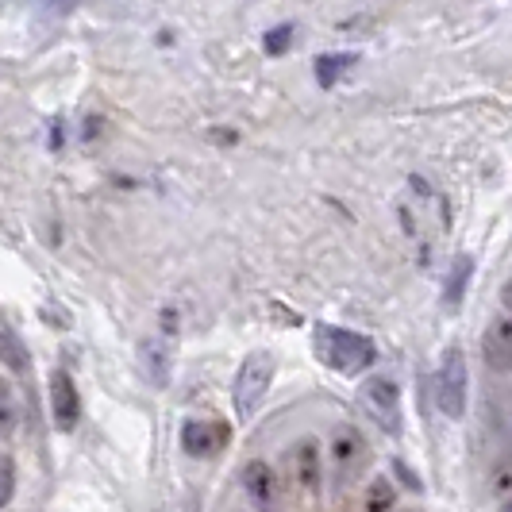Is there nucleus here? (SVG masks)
I'll use <instances>...</instances> for the list:
<instances>
[{"instance_id":"nucleus-1","label":"nucleus","mask_w":512,"mask_h":512,"mask_svg":"<svg viewBox=\"0 0 512 512\" xmlns=\"http://www.w3.org/2000/svg\"><path fill=\"white\" fill-rule=\"evenodd\" d=\"M316 355L328 362L335 374H347V378L370 370L374 359H378V351H374V343L366 335L347 332V328H332V324L316 328Z\"/></svg>"},{"instance_id":"nucleus-2","label":"nucleus","mask_w":512,"mask_h":512,"mask_svg":"<svg viewBox=\"0 0 512 512\" xmlns=\"http://www.w3.org/2000/svg\"><path fill=\"white\" fill-rule=\"evenodd\" d=\"M466 393H470V374H466V355L459 347H447L436 374V405L443 416L459 420L466 412Z\"/></svg>"},{"instance_id":"nucleus-3","label":"nucleus","mask_w":512,"mask_h":512,"mask_svg":"<svg viewBox=\"0 0 512 512\" xmlns=\"http://www.w3.org/2000/svg\"><path fill=\"white\" fill-rule=\"evenodd\" d=\"M270 382H274V359L266 351L247 355V362L239 366V378H235V409H239L243 420H251L258 412V405L266 401Z\"/></svg>"},{"instance_id":"nucleus-4","label":"nucleus","mask_w":512,"mask_h":512,"mask_svg":"<svg viewBox=\"0 0 512 512\" xmlns=\"http://www.w3.org/2000/svg\"><path fill=\"white\" fill-rule=\"evenodd\" d=\"M243 493L255 505V512H282V478L266 459H251L243 466Z\"/></svg>"},{"instance_id":"nucleus-5","label":"nucleus","mask_w":512,"mask_h":512,"mask_svg":"<svg viewBox=\"0 0 512 512\" xmlns=\"http://www.w3.org/2000/svg\"><path fill=\"white\" fill-rule=\"evenodd\" d=\"M362 405L366 412L382 424L389 436H397L401 432V389L393 378H370V382L362 385Z\"/></svg>"},{"instance_id":"nucleus-6","label":"nucleus","mask_w":512,"mask_h":512,"mask_svg":"<svg viewBox=\"0 0 512 512\" xmlns=\"http://www.w3.org/2000/svg\"><path fill=\"white\" fill-rule=\"evenodd\" d=\"M231 443V428L224 420H189L181 428V451L193 459H216Z\"/></svg>"},{"instance_id":"nucleus-7","label":"nucleus","mask_w":512,"mask_h":512,"mask_svg":"<svg viewBox=\"0 0 512 512\" xmlns=\"http://www.w3.org/2000/svg\"><path fill=\"white\" fill-rule=\"evenodd\" d=\"M366 459H370V447H366V439H362L359 428H335V436H332L335 478H339V482L359 478L362 466H366Z\"/></svg>"},{"instance_id":"nucleus-8","label":"nucleus","mask_w":512,"mask_h":512,"mask_svg":"<svg viewBox=\"0 0 512 512\" xmlns=\"http://www.w3.org/2000/svg\"><path fill=\"white\" fill-rule=\"evenodd\" d=\"M289 470H293V482L305 489V493H320L324 482V455H320V443L316 439H297L289 447Z\"/></svg>"},{"instance_id":"nucleus-9","label":"nucleus","mask_w":512,"mask_h":512,"mask_svg":"<svg viewBox=\"0 0 512 512\" xmlns=\"http://www.w3.org/2000/svg\"><path fill=\"white\" fill-rule=\"evenodd\" d=\"M51 412L58 432H74L77 420H81V397H77V385L66 370L51 374Z\"/></svg>"},{"instance_id":"nucleus-10","label":"nucleus","mask_w":512,"mask_h":512,"mask_svg":"<svg viewBox=\"0 0 512 512\" xmlns=\"http://www.w3.org/2000/svg\"><path fill=\"white\" fill-rule=\"evenodd\" d=\"M482 347H486V362L497 374H512V316L509 312H501V316L489 320Z\"/></svg>"},{"instance_id":"nucleus-11","label":"nucleus","mask_w":512,"mask_h":512,"mask_svg":"<svg viewBox=\"0 0 512 512\" xmlns=\"http://www.w3.org/2000/svg\"><path fill=\"white\" fill-rule=\"evenodd\" d=\"M139 359H143V370L154 385L170 382V347H162V339H147L139 347Z\"/></svg>"},{"instance_id":"nucleus-12","label":"nucleus","mask_w":512,"mask_h":512,"mask_svg":"<svg viewBox=\"0 0 512 512\" xmlns=\"http://www.w3.org/2000/svg\"><path fill=\"white\" fill-rule=\"evenodd\" d=\"M470 270H474V258L459 255L455 258V266H451V274H447V285H443V305L451 308V312L462 305V293H466V282H470Z\"/></svg>"},{"instance_id":"nucleus-13","label":"nucleus","mask_w":512,"mask_h":512,"mask_svg":"<svg viewBox=\"0 0 512 512\" xmlns=\"http://www.w3.org/2000/svg\"><path fill=\"white\" fill-rule=\"evenodd\" d=\"M355 66V54H324V58H316V81L324 85V89H332L339 74L343 70H351Z\"/></svg>"},{"instance_id":"nucleus-14","label":"nucleus","mask_w":512,"mask_h":512,"mask_svg":"<svg viewBox=\"0 0 512 512\" xmlns=\"http://www.w3.org/2000/svg\"><path fill=\"white\" fill-rule=\"evenodd\" d=\"M397 505V489L389 478H374V486L366 489V512H393Z\"/></svg>"},{"instance_id":"nucleus-15","label":"nucleus","mask_w":512,"mask_h":512,"mask_svg":"<svg viewBox=\"0 0 512 512\" xmlns=\"http://www.w3.org/2000/svg\"><path fill=\"white\" fill-rule=\"evenodd\" d=\"M489 489H493V497H501V501H509L512 497V455H505V459L493 466Z\"/></svg>"},{"instance_id":"nucleus-16","label":"nucleus","mask_w":512,"mask_h":512,"mask_svg":"<svg viewBox=\"0 0 512 512\" xmlns=\"http://www.w3.org/2000/svg\"><path fill=\"white\" fill-rule=\"evenodd\" d=\"M16 432V401H12V389L0 378V436H12Z\"/></svg>"},{"instance_id":"nucleus-17","label":"nucleus","mask_w":512,"mask_h":512,"mask_svg":"<svg viewBox=\"0 0 512 512\" xmlns=\"http://www.w3.org/2000/svg\"><path fill=\"white\" fill-rule=\"evenodd\" d=\"M262 47H266V54H285L289 47H293V24H278L274 31H266V39H262Z\"/></svg>"},{"instance_id":"nucleus-18","label":"nucleus","mask_w":512,"mask_h":512,"mask_svg":"<svg viewBox=\"0 0 512 512\" xmlns=\"http://www.w3.org/2000/svg\"><path fill=\"white\" fill-rule=\"evenodd\" d=\"M0 355H4V359L12 355V362H16V370H24V366H27L24 347H20V339H16L12 332H0Z\"/></svg>"},{"instance_id":"nucleus-19","label":"nucleus","mask_w":512,"mask_h":512,"mask_svg":"<svg viewBox=\"0 0 512 512\" xmlns=\"http://www.w3.org/2000/svg\"><path fill=\"white\" fill-rule=\"evenodd\" d=\"M12 486H16V474H12V462L0 455V509L12 501Z\"/></svg>"},{"instance_id":"nucleus-20","label":"nucleus","mask_w":512,"mask_h":512,"mask_svg":"<svg viewBox=\"0 0 512 512\" xmlns=\"http://www.w3.org/2000/svg\"><path fill=\"white\" fill-rule=\"evenodd\" d=\"M501 301H505V312L512 316V278L505 285H501Z\"/></svg>"},{"instance_id":"nucleus-21","label":"nucleus","mask_w":512,"mask_h":512,"mask_svg":"<svg viewBox=\"0 0 512 512\" xmlns=\"http://www.w3.org/2000/svg\"><path fill=\"white\" fill-rule=\"evenodd\" d=\"M501 512H512V497L505 501V505H501Z\"/></svg>"},{"instance_id":"nucleus-22","label":"nucleus","mask_w":512,"mask_h":512,"mask_svg":"<svg viewBox=\"0 0 512 512\" xmlns=\"http://www.w3.org/2000/svg\"><path fill=\"white\" fill-rule=\"evenodd\" d=\"M509 424H512V397H509Z\"/></svg>"}]
</instances>
